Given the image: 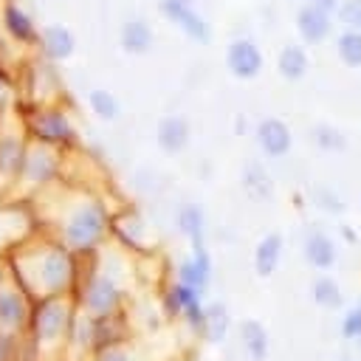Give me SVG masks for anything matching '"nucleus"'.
Wrapping results in <instances>:
<instances>
[{
  "instance_id": "f257e3e1",
  "label": "nucleus",
  "mask_w": 361,
  "mask_h": 361,
  "mask_svg": "<svg viewBox=\"0 0 361 361\" xmlns=\"http://www.w3.org/2000/svg\"><path fill=\"white\" fill-rule=\"evenodd\" d=\"M8 271L31 299L71 296L82 274V257H76L59 240H37L14 251Z\"/></svg>"
},
{
  "instance_id": "f03ea898",
  "label": "nucleus",
  "mask_w": 361,
  "mask_h": 361,
  "mask_svg": "<svg viewBox=\"0 0 361 361\" xmlns=\"http://www.w3.org/2000/svg\"><path fill=\"white\" fill-rule=\"evenodd\" d=\"M110 228H113V212L107 200L93 192H79L62 203L54 220V240H59L76 257L90 259L110 240Z\"/></svg>"
},
{
  "instance_id": "7ed1b4c3",
  "label": "nucleus",
  "mask_w": 361,
  "mask_h": 361,
  "mask_svg": "<svg viewBox=\"0 0 361 361\" xmlns=\"http://www.w3.org/2000/svg\"><path fill=\"white\" fill-rule=\"evenodd\" d=\"M73 296H37L31 299V316L25 327V358L42 361L45 355L65 353L68 330L76 316Z\"/></svg>"
},
{
  "instance_id": "20e7f679",
  "label": "nucleus",
  "mask_w": 361,
  "mask_h": 361,
  "mask_svg": "<svg viewBox=\"0 0 361 361\" xmlns=\"http://www.w3.org/2000/svg\"><path fill=\"white\" fill-rule=\"evenodd\" d=\"M17 121L31 144H45L59 152H71L79 147V127L73 116L68 113L65 104L59 102H34V99H20L14 102Z\"/></svg>"
},
{
  "instance_id": "39448f33",
  "label": "nucleus",
  "mask_w": 361,
  "mask_h": 361,
  "mask_svg": "<svg viewBox=\"0 0 361 361\" xmlns=\"http://www.w3.org/2000/svg\"><path fill=\"white\" fill-rule=\"evenodd\" d=\"M71 296H73L76 307L90 316L124 313L127 288L121 282V274L113 271V265H107L104 248L96 257L82 259V274H79V282Z\"/></svg>"
},
{
  "instance_id": "423d86ee",
  "label": "nucleus",
  "mask_w": 361,
  "mask_h": 361,
  "mask_svg": "<svg viewBox=\"0 0 361 361\" xmlns=\"http://www.w3.org/2000/svg\"><path fill=\"white\" fill-rule=\"evenodd\" d=\"M62 164H65V158H62L59 149L28 141V152H25V161H23V169H20L14 192L39 195V192L51 189L62 175Z\"/></svg>"
},
{
  "instance_id": "0eeeda50",
  "label": "nucleus",
  "mask_w": 361,
  "mask_h": 361,
  "mask_svg": "<svg viewBox=\"0 0 361 361\" xmlns=\"http://www.w3.org/2000/svg\"><path fill=\"white\" fill-rule=\"evenodd\" d=\"M161 305L169 319H180L192 333L200 336L203 319H206V305H203V293L197 288H192L180 279H172L161 290Z\"/></svg>"
},
{
  "instance_id": "6e6552de",
  "label": "nucleus",
  "mask_w": 361,
  "mask_h": 361,
  "mask_svg": "<svg viewBox=\"0 0 361 361\" xmlns=\"http://www.w3.org/2000/svg\"><path fill=\"white\" fill-rule=\"evenodd\" d=\"M28 152V138L23 133V127H6V121H0V192L14 189L23 161Z\"/></svg>"
},
{
  "instance_id": "1a4fd4ad",
  "label": "nucleus",
  "mask_w": 361,
  "mask_h": 361,
  "mask_svg": "<svg viewBox=\"0 0 361 361\" xmlns=\"http://www.w3.org/2000/svg\"><path fill=\"white\" fill-rule=\"evenodd\" d=\"M0 28H3L6 39L20 48H31L39 42V28H37L34 17L17 0H6L0 6Z\"/></svg>"
},
{
  "instance_id": "9d476101",
  "label": "nucleus",
  "mask_w": 361,
  "mask_h": 361,
  "mask_svg": "<svg viewBox=\"0 0 361 361\" xmlns=\"http://www.w3.org/2000/svg\"><path fill=\"white\" fill-rule=\"evenodd\" d=\"M28 316H31V296L14 279H8L0 288V327L11 333H25Z\"/></svg>"
},
{
  "instance_id": "9b49d317",
  "label": "nucleus",
  "mask_w": 361,
  "mask_h": 361,
  "mask_svg": "<svg viewBox=\"0 0 361 361\" xmlns=\"http://www.w3.org/2000/svg\"><path fill=\"white\" fill-rule=\"evenodd\" d=\"M161 14H164L172 25H178L189 39H195V42H209V37H212L209 23L203 20V14L195 11V6H189V3H175V0H161Z\"/></svg>"
},
{
  "instance_id": "f8f14e48",
  "label": "nucleus",
  "mask_w": 361,
  "mask_h": 361,
  "mask_svg": "<svg viewBox=\"0 0 361 361\" xmlns=\"http://www.w3.org/2000/svg\"><path fill=\"white\" fill-rule=\"evenodd\" d=\"M37 51H39L42 59H48V62H54V65H56V62H65V59H71L73 51H76V37H73L71 28H65V25H59V23L45 25V28L39 31Z\"/></svg>"
},
{
  "instance_id": "ddd939ff",
  "label": "nucleus",
  "mask_w": 361,
  "mask_h": 361,
  "mask_svg": "<svg viewBox=\"0 0 361 361\" xmlns=\"http://www.w3.org/2000/svg\"><path fill=\"white\" fill-rule=\"evenodd\" d=\"M175 279L197 288L200 293L209 290V285H212V257H209L206 245H192V254L186 259H180L178 268H175Z\"/></svg>"
},
{
  "instance_id": "4468645a",
  "label": "nucleus",
  "mask_w": 361,
  "mask_h": 361,
  "mask_svg": "<svg viewBox=\"0 0 361 361\" xmlns=\"http://www.w3.org/2000/svg\"><path fill=\"white\" fill-rule=\"evenodd\" d=\"M226 65H228V71H231L237 79H254V76L262 71V51H259L251 39L240 37V39H234V42L228 45V51H226Z\"/></svg>"
},
{
  "instance_id": "2eb2a0df",
  "label": "nucleus",
  "mask_w": 361,
  "mask_h": 361,
  "mask_svg": "<svg viewBox=\"0 0 361 361\" xmlns=\"http://www.w3.org/2000/svg\"><path fill=\"white\" fill-rule=\"evenodd\" d=\"M257 144L268 158H282L293 144L290 127L282 118H262L257 124Z\"/></svg>"
},
{
  "instance_id": "dca6fc26",
  "label": "nucleus",
  "mask_w": 361,
  "mask_h": 361,
  "mask_svg": "<svg viewBox=\"0 0 361 361\" xmlns=\"http://www.w3.org/2000/svg\"><path fill=\"white\" fill-rule=\"evenodd\" d=\"M130 338V322L124 313H110V316H93V353L124 344Z\"/></svg>"
},
{
  "instance_id": "f3484780",
  "label": "nucleus",
  "mask_w": 361,
  "mask_h": 361,
  "mask_svg": "<svg viewBox=\"0 0 361 361\" xmlns=\"http://www.w3.org/2000/svg\"><path fill=\"white\" fill-rule=\"evenodd\" d=\"M110 237L124 251H141L144 248V220L135 212H118V214H113Z\"/></svg>"
},
{
  "instance_id": "a211bd4d",
  "label": "nucleus",
  "mask_w": 361,
  "mask_h": 361,
  "mask_svg": "<svg viewBox=\"0 0 361 361\" xmlns=\"http://www.w3.org/2000/svg\"><path fill=\"white\" fill-rule=\"evenodd\" d=\"M152 39H155L152 25H149L144 17H130V20H124V25H121V31H118V45H121V51L130 54V56L147 54V51L152 48Z\"/></svg>"
},
{
  "instance_id": "6ab92c4d",
  "label": "nucleus",
  "mask_w": 361,
  "mask_h": 361,
  "mask_svg": "<svg viewBox=\"0 0 361 361\" xmlns=\"http://www.w3.org/2000/svg\"><path fill=\"white\" fill-rule=\"evenodd\" d=\"M296 28H299V37H302L305 42L316 45V42L327 39V34H330V14L307 3V6H302L299 14H296Z\"/></svg>"
},
{
  "instance_id": "aec40b11",
  "label": "nucleus",
  "mask_w": 361,
  "mask_h": 361,
  "mask_svg": "<svg viewBox=\"0 0 361 361\" xmlns=\"http://www.w3.org/2000/svg\"><path fill=\"white\" fill-rule=\"evenodd\" d=\"M189 121L183 118V116H166L161 124H158V147L164 149V152H180V149H186V144H189Z\"/></svg>"
},
{
  "instance_id": "412c9836",
  "label": "nucleus",
  "mask_w": 361,
  "mask_h": 361,
  "mask_svg": "<svg viewBox=\"0 0 361 361\" xmlns=\"http://www.w3.org/2000/svg\"><path fill=\"white\" fill-rule=\"evenodd\" d=\"M65 353L73 355H93V316L76 310L71 330H68V341H65Z\"/></svg>"
},
{
  "instance_id": "4be33fe9",
  "label": "nucleus",
  "mask_w": 361,
  "mask_h": 361,
  "mask_svg": "<svg viewBox=\"0 0 361 361\" xmlns=\"http://www.w3.org/2000/svg\"><path fill=\"white\" fill-rule=\"evenodd\" d=\"M175 226L189 240V245H206V217L195 203H186L178 209Z\"/></svg>"
},
{
  "instance_id": "5701e85b",
  "label": "nucleus",
  "mask_w": 361,
  "mask_h": 361,
  "mask_svg": "<svg viewBox=\"0 0 361 361\" xmlns=\"http://www.w3.org/2000/svg\"><path fill=\"white\" fill-rule=\"evenodd\" d=\"M279 259H282V237L279 234H265L254 248V271L259 276H271L276 271Z\"/></svg>"
},
{
  "instance_id": "b1692460",
  "label": "nucleus",
  "mask_w": 361,
  "mask_h": 361,
  "mask_svg": "<svg viewBox=\"0 0 361 361\" xmlns=\"http://www.w3.org/2000/svg\"><path fill=\"white\" fill-rule=\"evenodd\" d=\"M240 341L251 361H265L268 355V333L257 319H245L240 324Z\"/></svg>"
},
{
  "instance_id": "393cba45",
  "label": "nucleus",
  "mask_w": 361,
  "mask_h": 361,
  "mask_svg": "<svg viewBox=\"0 0 361 361\" xmlns=\"http://www.w3.org/2000/svg\"><path fill=\"white\" fill-rule=\"evenodd\" d=\"M305 259L313 268L327 271L336 262V245H333V240L327 234H319V231L316 234H307V240H305Z\"/></svg>"
},
{
  "instance_id": "a878e982",
  "label": "nucleus",
  "mask_w": 361,
  "mask_h": 361,
  "mask_svg": "<svg viewBox=\"0 0 361 361\" xmlns=\"http://www.w3.org/2000/svg\"><path fill=\"white\" fill-rule=\"evenodd\" d=\"M307 54H305V48H299V45H285L282 51H279V56H276V68H279V73L285 76V79H290V82H296V79H302L305 73H307Z\"/></svg>"
},
{
  "instance_id": "bb28decb",
  "label": "nucleus",
  "mask_w": 361,
  "mask_h": 361,
  "mask_svg": "<svg viewBox=\"0 0 361 361\" xmlns=\"http://www.w3.org/2000/svg\"><path fill=\"white\" fill-rule=\"evenodd\" d=\"M228 310H226V305H220V302H212V305H206V319H203V330H200V336L206 338V341H223L226 338V333H228Z\"/></svg>"
},
{
  "instance_id": "cd10ccee",
  "label": "nucleus",
  "mask_w": 361,
  "mask_h": 361,
  "mask_svg": "<svg viewBox=\"0 0 361 361\" xmlns=\"http://www.w3.org/2000/svg\"><path fill=\"white\" fill-rule=\"evenodd\" d=\"M87 107H90V113H93L96 118H102V121H116V118L121 116L118 99H116L110 90H102V87H96V90L87 93Z\"/></svg>"
},
{
  "instance_id": "c85d7f7f",
  "label": "nucleus",
  "mask_w": 361,
  "mask_h": 361,
  "mask_svg": "<svg viewBox=\"0 0 361 361\" xmlns=\"http://www.w3.org/2000/svg\"><path fill=\"white\" fill-rule=\"evenodd\" d=\"M14 102H17V82L8 65L0 59V121L8 118V113L14 110Z\"/></svg>"
},
{
  "instance_id": "c756f323",
  "label": "nucleus",
  "mask_w": 361,
  "mask_h": 361,
  "mask_svg": "<svg viewBox=\"0 0 361 361\" xmlns=\"http://www.w3.org/2000/svg\"><path fill=\"white\" fill-rule=\"evenodd\" d=\"M313 299H316V305H322L327 310L338 307L341 305V288H338V282L330 279V276H319L313 282Z\"/></svg>"
},
{
  "instance_id": "7c9ffc66",
  "label": "nucleus",
  "mask_w": 361,
  "mask_h": 361,
  "mask_svg": "<svg viewBox=\"0 0 361 361\" xmlns=\"http://www.w3.org/2000/svg\"><path fill=\"white\" fill-rule=\"evenodd\" d=\"M0 361H25V336L0 327Z\"/></svg>"
},
{
  "instance_id": "2f4dec72",
  "label": "nucleus",
  "mask_w": 361,
  "mask_h": 361,
  "mask_svg": "<svg viewBox=\"0 0 361 361\" xmlns=\"http://www.w3.org/2000/svg\"><path fill=\"white\" fill-rule=\"evenodd\" d=\"M338 56L344 65L350 68H358L361 65V31H344L338 37Z\"/></svg>"
},
{
  "instance_id": "473e14b6",
  "label": "nucleus",
  "mask_w": 361,
  "mask_h": 361,
  "mask_svg": "<svg viewBox=\"0 0 361 361\" xmlns=\"http://www.w3.org/2000/svg\"><path fill=\"white\" fill-rule=\"evenodd\" d=\"M93 361H138V355L127 347V341L124 344H113V347H104V350H99V353H93L90 355Z\"/></svg>"
},
{
  "instance_id": "72a5a7b5",
  "label": "nucleus",
  "mask_w": 361,
  "mask_h": 361,
  "mask_svg": "<svg viewBox=\"0 0 361 361\" xmlns=\"http://www.w3.org/2000/svg\"><path fill=\"white\" fill-rule=\"evenodd\" d=\"M313 138H316V144H319L322 149H341V147H344L341 133L333 130V127H324V124L313 130Z\"/></svg>"
},
{
  "instance_id": "f704fd0d",
  "label": "nucleus",
  "mask_w": 361,
  "mask_h": 361,
  "mask_svg": "<svg viewBox=\"0 0 361 361\" xmlns=\"http://www.w3.org/2000/svg\"><path fill=\"white\" fill-rule=\"evenodd\" d=\"M341 336H344V338H358V336H361V307H353V310L341 319Z\"/></svg>"
},
{
  "instance_id": "c9c22d12",
  "label": "nucleus",
  "mask_w": 361,
  "mask_h": 361,
  "mask_svg": "<svg viewBox=\"0 0 361 361\" xmlns=\"http://www.w3.org/2000/svg\"><path fill=\"white\" fill-rule=\"evenodd\" d=\"M341 17H344V23H350V25H361V3L355 0V3L344 6V8H341Z\"/></svg>"
},
{
  "instance_id": "e433bc0d",
  "label": "nucleus",
  "mask_w": 361,
  "mask_h": 361,
  "mask_svg": "<svg viewBox=\"0 0 361 361\" xmlns=\"http://www.w3.org/2000/svg\"><path fill=\"white\" fill-rule=\"evenodd\" d=\"M310 6H316V8H322V11H336L338 8V0H310Z\"/></svg>"
},
{
  "instance_id": "4c0bfd02",
  "label": "nucleus",
  "mask_w": 361,
  "mask_h": 361,
  "mask_svg": "<svg viewBox=\"0 0 361 361\" xmlns=\"http://www.w3.org/2000/svg\"><path fill=\"white\" fill-rule=\"evenodd\" d=\"M8 279H11V271H8V265H3V262H0V288H3Z\"/></svg>"
},
{
  "instance_id": "58836bf2",
  "label": "nucleus",
  "mask_w": 361,
  "mask_h": 361,
  "mask_svg": "<svg viewBox=\"0 0 361 361\" xmlns=\"http://www.w3.org/2000/svg\"><path fill=\"white\" fill-rule=\"evenodd\" d=\"M175 3H189V6H195V0H175Z\"/></svg>"
}]
</instances>
